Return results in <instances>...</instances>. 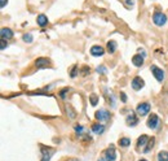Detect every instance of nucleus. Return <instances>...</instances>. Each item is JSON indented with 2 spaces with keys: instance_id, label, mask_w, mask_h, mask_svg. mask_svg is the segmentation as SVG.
<instances>
[{
  "instance_id": "nucleus-21",
  "label": "nucleus",
  "mask_w": 168,
  "mask_h": 161,
  "mask_svg": "<svg viewBox=\"0 0 168 161\" xmlns=\"http://www.w3.org/2000/svg\"><path fill=\"white\" fill-rule=\"evenodd\" d=\"M96 72L98 73V74H106L107 73V69L105 68L104 65H101V66H97V69H96Z\"/></svg>"
},
{
  "instance_id": "nucleus-34",
  "label": "nucleus",
  "mask_w": 168,
  "mask_h": 161,
  "mask_svg": "<svg viewBox=\"0 0 168 161\" xmlns=\"http://www.w3.org/2000/svg\"><path fill=\"white\" fill-rule=\"evenodd\" d=\"M140 161H147V160H145V159H141V160H140Z\"/></svg>"
},
{
  "instance_id": "nucleus-3",
  "label": "nucleus",
  "mask_w": 168,
  "mask_h": 161,
  "mask_svg": "<svg viewBox=\"0 0 168 161\" xmlns=\"http://www.w3.org/2000/svg\"><path fill=\"white\" fill-rule=\"evenodd\" d=\"M151 73H153V76L155 77V79H157L158 82H162L164 81V72L161 69V68H158V66H155V65H151Z\"/></svg>"
},
{
  "instance_id": "nucleus-18",
  "label": "nucleus",
  "mask_w": 168,
  "mask_h": 161,
  "mask_svg": "<svg viewBox=\"0 0 168 161\" xmlns=\"http://www.w3.org/2000/svg\"><path fill=\"white\" fill-rule=\"evenodd\" d=\"M158 161H168V152L167 151H161L158 154Z\"/></svg>"
},
{
  "instance_id": "nucleus-28",
  "label": "nucleus",
  "mask_w": 168,
  "mask_h": 161,
  "mask_svg": "<svg viewBox=\"0 0 168 161\" xmlns=\"http://www.w3.org/2000/svg\"><path fill=\"white\" fill-rule=\"evenodd\" d=\"M120 97H122L123 103H126V101H127V96H126V94H124V92H120Z\"/></svg>"
},
{
  "instance_id": "nucleus-30",
  "label": "nucleus",
  "mask_w": 168,
  "mask_h": 161,
  "mask_svg": "<svg viewBox=\"0 0 168 161\" xmlns=\"http://www.w3.org/2000/svg\"><path fill=\"white\" fill-rule=\"evenodd\" d=\"M88 73H89V68H88V66H84V68H83V74H84V76H87Z\"/></svg>"
},
{
  "instance_id": "nucleus-16",
  "label": "nucleus",
  "mask_w": 168,
  "mask_h": 161,
  "mask_svg": "<svg viewBox=\"0 0 168 161\" xmlns=\"http://www.w3.org/2000/svg\"><path fill=\"white\" fill-rule=\"evenodd\" d=\"M149 142V136L147 135H141L140 138L137 139V147L138 148H141L144 146H146V143Z\"/></svg>"
},
{
  "instance_id": "nucleus-2",
  "label": "nucleus",
  "mask_w": 168,
  "mask_h": 161,
  "mask_svg": "<svg viewBox=\"0 0 168 161\" xmlns=\"http://www.w3.org/2000/svg\"><path fill=\"white\" fill-rule=\"evenodd\" d=\"M102 157L105 159V161H115L116 160V152H115L114 146H110L109 148H106Z\"/></svg>"
},
{
  "instance_id": "nucleus-27",
  "label": "nucleus",
  "mask_w": 168,
  "mask_h": 161,
  "mask_svg": "<svg viewBox=\"0 0 168 161\" xmlns=\"http://www.w3.org/2000/svg\"><path fill=\"white\" fill-rule=\"evenodd\" d=\"M7 47H8V43L4 40V39H1V51H4V49L7 48Z\"/></svg>"
},
{
  "instance_id": "nucleus-26",
  "label": "nucleus",
  "mask_w": 168,
  "mask_h": 161,
  "mask_svg": "<svg viewBox=\"0 0 168 161\" xmlns=\"http://www.w3.org/2000/svg\"><path fill=\"white\" fill-rule=\"evenodd\" d=\"M154 142H155V139H154V138H151L150 143H149V147H146L144 151H145V152H149V151H150V148H153V144H154Z\"/></svg>"
},
{
  "instance_id": "nucleus-13",
  "label": "nucleus",
  "mask_w": 168,
  "mask_h": 161,
  "mask_svg": "<svg viewBox=\"0 0 168 161\" xmlns=\"http://www.w3.org/2000/svg\"><path fill=\"white\" fill-rule=\"evenodd\" d=\"M144 56H141V53H138V55H135L133 57H132V62H133V65L135 66H137V68H140V66H142L144 65Z\"/></svg>"
},
{
  "instance_id": "nucleus-11",
  "label": "nucleus",
  "mask_w": 168,
  "mask_h": 161,
  "mask_svg": "<svg viewBox=\"0 0 168 161\" xmlns=\"http://www.w3.org/2000/svg\"><path fill=\"white\" fill-rule=\"evenodd\" d=\"M126 122L128 126H136V125L138 124V120H137V117H136V115L133 112H131L130 115L127 116V118H126Z\"/></svg>"
},
{
  "instance_id": "nucleus-29",
  "label": "nucleus",
  "mask_w": 168,
  "mask_h": 161,
  "mask_svg": "<svg viewBox=\"0 0 168 161\" xmlns=\"http://www.w3.org/2000/svg\"><path fill=\"white\" fill-rule=\"evenodd\" d=\"M126 3H127L128 7H133V4H135L133 0H126Z\"/></svg>"
},
{
  "instance_id": "nucleus-23",
  "label": "nucleus",
  "mask_w": 168,
  "mask_h": 161,
  "mask_svg": "<svg viewBox=\"0 0 168 161\" xmlns=\"http://www.w3.org/2000/svg\"><path fill=\"white\" fill-rule=\"evenodd\" d=\"M89 99H91V104L93 105V107H95V105H97V96L96 95H91V97H89Z\"/></svg>"
},
{
  "instance_id": "nucleus-15",
  "label": "nucleus",
  "mask_w": 168,
  "mask_h": 161,
  "mask_svg": "<svg viewBox=\"0 0 168 161\" xmlns=\"http://www.w3.org/2000/svg\"><path fill=\"white\" fill-rule=\"evenodd\" d=\"M92 131L95 133V134H97V135H101L105 131V126L104 125H101V124H95L92 126Z\"/></svg>"
},
{
  "instance_id": "nucleus-9",
  "label": "nucleus",
  "mask_w": 168,
  "mask_h": 161,
  "mask_svg": "<svg viewBox=\"0 0 168 161\" xmlns=\"http://www.w3.org/2000/svg\"><path fill=\"white\" fill-rule=\"evenodd\" d=\"M144 86H145V82L141 77H135L133 79H132V88L136 90V91H138V90H141Z\"/></svg>"
},
{
  "instance_id": "nucleus-19",
  "label": "nucleus",
  "mask_w": 168,
  "mask_h": 161,
  "mask_svg": "<svg viewBox=\"0 0 168 161\" xmlns=\"http://www.w3.org/2000/svg\"><path fill=\"white\" fill-rule=\"evenodd\" d=\"M119 146H122V147H128V146H131V139H128V138H120L119 139Z\"/></svg>"
},
{
  "instance_id": "nucleus-22",
  "label": "nucleus",
  "mask_w": 168,
  "mask_h": 161,
  "mask_svg": "<svg viewBox=\"0 0 168 161\" xmlns=\"http://www.w3.org/2000/svg\"><path fill=\"white\" fill-rule=\"evenodd\" d=\"M83 130H84V127L81 126V125H76V126H75V131H76V134H78V135H81Z\"/></svg>"
},
{
  "instance_id": "nucleus-32",
  "label": "nucleus",
  "mask_w": 168,
  "mask_h": 161,
  "mask_svg": "<svg viewBox=\"0 0 168 161\" xmlns=\"http://www.w3.org/2000/svg\"><path fill=\"white\" fill-rule=\"evenodd\" d=\"M140 53H142V56H144V57H146V52H145L144 49H140Z\"/></svg>"
},
{
  "instance_id": "nucleus-1",
  "label": "nucleus",
  "mask_w": 168,
  "mask_h": 161,
  "mask_svg": "<svg viewBox=\"0 0 168 161\" xmlns=\"http://www.w3.org/2000/svg\"><path fill=\"white\" fill-rule=\"evenodd\" d=\"M153 22L157 26H164L167 23V16L163 12H155L153 14Z\"/></svg>"
},
{
  "instance_id": "nucleus-31",
  "label": "nucleus",
  "mask_w": 168,
  "mask_h": 161,
  "mask_svg": "<svg viewBox=\"0 0 168 161\" xmlns=\"http://www.w3.org/2000/svg\"><path fill=\"white\" fill-rule=\"evenodd\" d=\"M7 1H8V0H1V3H0V7L4 8V7H5V4H7Z\"/></svg>"
},
{
  "instance_id": "nucleus-6",
  "label": "nucleus",
  "mask_w": 168,
  "mask_h": 161,
  "mask_svg": "<svg viewBox=\"0 0 168 161\" xmlns=\"http://www.w3.org/2000/svg\"><path fill=\"white\" fill-rule=\"evenodd\" d=\"M96 118L100 121V122H104V121H109L110 120V113H109L106 109H100V111L96 112Z\"/></svg>"
},
{
  "instance_id": "nucleus-25",
  "label": "nucleus",
  "mask_w": 168,
  "mask_h": 161,
  "mask_svg": "<svg viewBox=\"0 0 168 161\" xmlns=\"http://www.w3.org/2000/svg\"><path fill=\"white\" fill-rule=\"evenodd\" d=\"M70 91V88H64V90H61L60 91V96L62 97V99H65L66 97V92H69Z\"/></svg>"
},
{
  "instance_id": "nucleus-24",
  "label": "nucleus",
  "mask_w": 168,
  "mask_h": 161,
  "mask_svg": "<svg viewBox=\"0 0 168 161\" xmlns=\"http://www.w3.org/2000/svg\"><path fill=\"white\" fill-rule=\"evenodd\" d=\"M78 65H74V68H73V70H71V74H70V76H71L73 78H75L76 76H78Z\"/></svg>"
},
{
  "instance_id": "nucleus-4",
  "label": "nucleus",
  "mask_w": 168,
  "mask_h": 161,
  "mask_svg": "<svg viewBox=\"0 0 168 161\" xmlns=\"http://www.w3.org/2000/svg\"><path fill=\"white\" fill-rule=\"evenodd\" d=\"M136 112H137V115L141 116V117L149 115V112H150V104L149 103H140L137 105V108H136Z\"/></svg>"
},
{
  "instance_id": "nucleus-5",
  "label": "nucleus",
  "mask_w": 168,
  "mask_h": 161,
  "mask_svg": "<svg viewBox=\"0 0 168 161\" xmlns=\"http://www.w3.org/2000/svg\"><path fill=\"white\" fill-rule=\"evenodd\" d=\"M159 126V117L157 115H150L149 120H147V127L151 130H157Z\"/></svg>"
},
{
  "instance_id": "nucleus-20",
  "label": "nucleus",
  "mask_w": 168,
  "mask_h": 161,
  "mask_svg": "<svg viewBox=\"0 0 168 161\" xmlns=\"http://www.w3.org/2000/svg\"><path fill=\"white\" fill-rule=\"evenodd\" d=\"M22 39H23V42H26V43H33V40H34V37H33V35H31V34H23Z\"/></svg>"
},
{
  "instance_id": "nucleus-17",
  "label": "nucleus",
  "mask_w": 168,
  "mask_h": 161,
  "mask_svg": "<svg viewBox=\"0 0 168 161\" xmlns=\"http://www.w3.org/2000/svg\"><path fill=\"white\" fill-rule=\"evenodd\" d=\"M106 48H107V52L109 53H114L115 51H116V42L115 40H109Z\"/></svg>"
},
{
  "instance_id": "nucleus-8",
  "label": "nucleus",
  "mask_w": 168,
  "mask_h": 161,
  "mask_svg": "<svg viewBox=\"0 0 168 161\" xmlns=\"http://www.w3.org/2000/svg\"><path fill=\"white\" fill-rule=\"evenodd\" d=\"M49 65H50V61L48 60V58H45V57H39V58L35 60V66H36L38 69L48 68Z\"/></svg>"
},
{
  "instance_id": "nucleus-33",
  "label": "nucleus",
  "mask_w": 168,
  "mask_h": 161,
  "mask_svg": "<svg viewBox=\"0 0 168 161\" xmlns=\"http://www.w3.org/2000/svg\"><path fill=\"white\" fill-rule=\"evenodd\" d=\"M66 161H79V160H76V159H69V160H66Z\"/></svg>"
},
{
  "instance_id": "nucleus-12",
  "label": "nucleus",
  "mask_w": 168,
  "mask_h": 161,
  "mask_svg": "<svg viewBox=\"0 0 168 161\" xmlns=\"http://www.w3.org/2000/svg\"><path fill=\"white\" fill-rule=\"evenodd\" d=\"M104 53H105V49L101 46H93L91 48V55L95 57H100V56H102Z\"/></svg>"
},
{
  "instance_id": "nucleus-14",
  "label": "nucleus",
  "mask_w": 168,
  "mask_h": 161,
  "mask_svg": "<svg viewBox=\"0 0 168 161\" xmlns=\"http://www.w3.org/2000/svg\"><path fill=\"white\" fill-rule=\"evenodd\" d=\"M36 23L40 27H45L48 25V17H47L45 14H39L38 18H36Z\"/></svg>"
},
{
  "instance_id": "nucleus-10",
  "label": "nucleus",
  "mask_w": 168,
  "mask_h": 161,
  "mask_svg": "<svg viewBox=\"0 0 168 161\" xmlns=\"http://www.w3.org/2000/svg\"><path fill=\"white\" fill-rule=\"evenodd\" d=\"M0 35H1V39H4V40H9V39L13 38V31L9 27H3L1 31H0Z\"/></svg>"
},
{
  "instance_id": "nucleus-7",
  "label": "nucleus",
  "mask_w": 168,
  "mask_h": 161,
  "mask_svg": "<svg viewBox=\"0 0 168 161\" xmlns=\"http://www.w3.org/2000/svg\"><path fill=\"white\" fill-rule=\"evenodd\" d=\"M53 154H54V150L41 146V155H43V156H41V161H49Z\"/></svg>"
}]
</instances>
